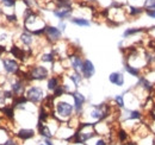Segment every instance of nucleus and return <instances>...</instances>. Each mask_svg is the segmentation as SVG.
<instances>
[{
	"label": "nucleus",
	"instance_id": "nucleus-1",
	"mask_svg": "<svg viewBox=\"0 0 155 145\" xmlns=\"http://www.w3.org/2000/svg\"><path fill=\"white\" fill-rule=\"evenodd\" d=\"M74 105L71 104L67 100H62L60 99L58 101L55 102V107H54V112H53V117H55L60 123L63 121H68L72 117H74Z\"/></svg>",
	"mask_w": 155,
	"mask_h": 145
},
{
	"label": "nucleus",
	"instance_id": "nucleus-2",
	"mask_svg": "<svg viewBox=\"0 0 155 145\" xmlns=\"http://www.w3.org/2000/svg\"><path fill=\"white\" fill-rule=\"evenodd\" d=\"M26 99L29 100V102L34 104V105H38V104H42L43 100L45 99V93H44V89L39 86H30L26 88L25 91V94Z\"/></svg>",
	"mask_w": 155,
	"mask_h": 145
},
{
	"label": "nucleus",
	"instance_id": "nucleus-3",
	"mask_svg": "<svg viewBox=\"0 0 155 145\" xmlns=\"http://www.w3.org/2000/svg\"><path fill=\"white\" fill-rule=\"evenodd\" d=\"M28 76L29 81H44L49 76V69L42 64H36L29 69Z\"/></svg>",
	"mask_w": 155,
	"mask_h": 145
},
{
	"label": "nucleus",
	"instance_id": "nucleus-4",
	"mask_svg": "<svg viewBox=\"0 0 155 145\" xmlns=\"http://www.w3.org/2000/svg\"><path fill=\"white\" fill-rule=\"evenodd\" d=\"M73 99V105H74V113L78 117H82L84 111H85V104H86V96L75 89L69 94Z\"/></svg>",
	"mask_w": 155,
	"mask_h": 145
},
{
	"label": "nucleus",
	"instance_id": "nucleus-5",
	"mask_svg": "<svg viewBox=\"0 0 155 145\" xmlns=\"http://www.w3.org/2000/svg\"><path fill=\"white\" fill-rule=\"evenodd\" d=\"M44 37H45V40L48 43H51V44H56L58 42H61L62 39V32L60 31L58 26H54V25H45V32H44Z\"/></svg>",
	"mask_w": 155,
	"mask_h": 145
},
{
	"label": "nucleus",
	"instance_id": "nucleus-6",
	"mask_svg": "<svg viewBox=\"0 0 155 145\" xmlns=\"http://www.w3.org/2000/svg\"><path fill=\"white\" fill-rule=\"evenodd\" d=\"M1 63H2V68H4V70L7 72V74L17 75V74L19 72L20 66L16 60H13V58H2Z\"/></svg>",
	"mask_w": 155,
	"mask_h": 145
},
{
	"label": "nucleus",
	"instance_id": "nucleus-7",
	"mask_svg": "<svg viewBox=\"0 0 155 145\" xmlns=\"http://www.w3.org/2000/svg\"><path fill=\"white\" fill-rule=\"evenodd\" d=\"M51 13L58 20H69L73 17L74 8L73 7H55Z\"/></svg>",
	"mask_w": 155,
	"mask_h": 145
},
{
	"label": "nucleus",
	"instance_id": "nucleus-8",
	"mask_svg": "<svg viewBox=\"0 0 155 145\" xmlns=\"http://www.w3.org/2000/svg\"><path fill=\"white\" fill-rule=\"evenodd\" d=\"M31 51H32L31 49L25 50V49L20 48V47H18V45H15V44L10 48V54L12 55L13 57H16L18 61H21V62L26 61V58H28V57H30Z\"/></svg>",
	"mask_w": 155,
	"mask_h": 145
},
{
	"label": "nucleus",
	"instance_id": "nucleus-9",
	"mask_svg": "<svg viewBox=\"0 0 155 145\" xmlns=\"http://www.w3.org/2000/svg\"><path fill=\"white\" fill-rule=\"evenodd\" d=\"M81 74L84 76L85 80H90L96 74V67L93 64V62L91 60H84V64H82V68H81Z\"/></svg>",
	"mask_w": 155,
	"mask_h": 145
},
{
	"label": "nucleus",
	"instance_id": "nucleus-10",
	"mask_svg": "<svg viewBox=\"0 0 155 145\" xmlns=\"http://www.w3.org/2000/svg\"><path fill=\"white\" fill-rule=\"evenodd\" d=\"M35 35L29 31V30H23L19 35V42L24 45V47H28L29 49H32L31 47L34 45V43L36 42V38H35Z\"/></svg>",
	"mask_w": 155,
	"mask_h": 145
},
{
	"label": "nucleus",
	"instance_id": "nucleus-11",
	"mask_svg": "<svg viewBox=\"0 0 155 145\" xmlns=\"http://www.w3.org/2000/svg\"><path fill=\"white\" fill-rule=\"evenodd\" d=\"M68 62H69V67L74 72H81L82 64H84V58L81 57V55L74 53L68 56Z\"/></svg>",
	"mask_w": 155,
	"mask_h": 145
},
{
	"label": "nucleus",
	"instance_id": "nucleus-12",
	"mask_svg": "<svg viewBox=\"0 0 155 145\" xmlns=\"http://www.w3.org/2000/svg\"><path fill=\"white\" fill-rule=\"evenodd\" d=\"M11 91L15 94V96L24 95L25 91H26V82H25V80H23L20 77H17V80L11 83Z\"/></svg>",
	"mask_w": 155,
	"mask_h": 145
},
{
	"label": "nucleus",
	"instance_id": "nucleus-13",
	"mask_svg": "<svg viewBox=\"0 0 155 145\" xmlns=\"http://www.w3.org/2000/svg\"><path fill=\"white\" fill-rule=\"evenodd\" d=\"M125 11H127L128 17L130 18H137V17H141L143 13H146V10L143 8V6L129 5V4L125 5Z\"/></svg>",
	"mask_w": 155,
	"mask_h": 145
},
{
	"label": "nucleus",
	"instance_id": "nucleus-14",
	"mask_svg": "<svg viewBox=\"0 0 155 145\" xmlns=\"http://www.w3.org/2000/svg\"><path fill=\"white\" fill-rule=\"evenodd\" d=\"M109 81L117 87H124L125 85V76L122 72H114L109 75Z\"/></svg>",
	"mask_w": 155,
	"mask_h": 145
},
{
	"label": "nucleus",
	"instance_id": "nucleus-15",
	"mask_svg": "<svg viewBox=\"0 0 155 145\" xmlns=\"http://www.w3.org/2000/svg\"><path fill=\"white\" fill-rule=\"evenodd\" d=\"M37 131H38L39 136L42 138H49L51 139L54 137V132L51 131V128L47 125V123H42V121H37Z\"/></svg>",
	"mask_w": 155,
	"mask_h": 145
},
{
	"label": "nucleus",
	"instance_id": "nucleus-16",
	"mask_svg": "<svg viewBox=\"0 0 155 145\" xmlns=\"http://www.w3.org/2000/svg\"><path fill=\"white\" fill-rule=\"evenodd\" d=\"M144 32H148V27H129L123 31L122 36H123V39H128L130 37L137 36V35H141Z\"/></svg>",
	"mask_w": 155,
	"mask_h": 145
},
{
	"label": "nucleus",
	"instance_id": "nucleus-17",
	"mask_svg": "<svg viewBox=\"0 0 155 145\" xmlns=\"http://www.w3.org/2000/svg\"><path fill=\"white\" fill-rule=\"evenodd\" d=\"M16 136L20 140H29V139H31L36 136V132L32 128H20L19 131L16 133Z\"/></svg>",
	"mask_w": 155,
	"mask_h": 145
},
{
	"label": "nucleus",
	"instance_id": "nucleus-18",
	"mask_svg": "<svg viewBox=\"0 0 155 145\" xmlns=\"http://www.w3.org/2000/svg\"><path fill=\"white\" fill-rule=\"evenodd\" d=\"M68 80L74 85V88L78 89V88L80 87V85L84 82L85 79H84L82 74H81L80 72H74V70H73L72 72L68 74Z\"/></svg>",
	"mask_w": 155,
	"mask_h": 145
},
{
	"label": "nucleus",
	"instance_id": "nucleus-19",
	"mask_svg": "<svg viewBox=\"0 0 155 145\" xmlns=\"http://www.w3.org/2000/svg\"><path fill=\"white\" fill-rule=\"evenodd\" d=\"M69 21L79 27H90L91 26V20L86 17H72Z\"/></svg>",
	"mask_w": 155,
	"mask_h": 145
},
{
	"label": "nucleus",
	"instance_id": "nucleus-20",
	"mask_svg": "<svg viewBox=\"0 0 155 145\" xmlns=\"http://www.w3.org/2000/svg\"><path fill=\"white\" fill-rule=\"evenodd\" d=\"M60 82H61V77L58 75H54V76L49 77L48 82H47V89L49 92H54L61 85Z\"/></svg>",
	"mask_w": 155,
	"mask_h": 145
},
{
	"label": "nucleus",
	"instance_id": "nucleus-21",
	"mask_svg": "<svg viewBox=\"0 0 155 145\" xmlns=\"http://www.w3.org/2000/svg\"><path fill=\"white\" fill-rule=\"evenodd\" d=\"M56 57H58V55L55 53V50L51 49L49 53H44V54L41 55L39 61L43 62V63H51V64H53V63L56 61Z\"/></svg>",
	"mask_w": 155,
	"mask_h": 145
},
{
	"label": "nucleus",
	"instance_id": "nucleus-22",
	"mask_svg": "<svg viewBox=\"0 0 155 145\" xmlns=\"http://www.w3.org/2000/svg\"><path fill=\"white\" fill-rule=\"evenodd\" d=\"M124 70L128 72L130 76H133V77H140L141 75H142V69H140V68H136L134 66H131L130 63H128V62H124Z\"/></svg>",
	"mask_w": 155,
	"mask_h": 145
},
{
	"label": "nucleus",
	"instance_id": "nucleus-23",
	"mask_svg": "<svg viewBox=\"0 0 155 145\" xmlns=\"http://www.w3.org/2000/svg\"><path fill=\"white\" fill-rule=\"evenodd\" d=\"M114 101H115V105H116L117 108L123 109L125 108V98H124V92L122 94H117L116 96L114 98Z\"/></svg>",
	"mask_w": 155,
	"mask_h": 145
},
{
	"label": "nucleus",
	"instance_id": "nucleus-24",
	"mask_svg": "<svg viewBox=\"0 0 155 145\" xmlns=\"http://www.w3.org/2000/svg\"><path fill=\"white\" fill-rule=\"evenodd\" d=\"M1 112L7 119H13L15 118V107L12 105H6L1 108Z\"/></svg>",
	"mask_w": 155,
	"mask_h": 145
},
{
	"label": "nucleus",
	"instance_id": "nucleus-25",
	"mask_svg": "<svg viewBox=\"0 0 155 145\" xmlns=\"http://www.w3.org/2000/svg\"><path fill=\"white\" fill-rule=\"evenodd\" d=\"M117 138H118L119 143L123 144V143H125V142L129 139V133H128L124 128H120V130H118V132H117Z\"/></svg>",
	"mask_w": 155,
	"mask_h": 145
},
{
	"label": "nucleus",
	"instance_id": "nucleus-26",
	"mask_svg": "<svg viewBox=\"0 0 155 145\" xmlns=\"http://www.w3.org/2000/svg\"><path fill=\"white\" fill-rule=\"evenodd\" d=\"M142 6H143V8H144L146 11H148V10H154L155 0H143Z\"/></svg>",
	"mask_w": 155,
	"mask_h": 145
},
{
	"label": "nucleus",
	"instance_id": "nucleus-27",
	"mask_svg": "<svg viewBox=\"0 0 155 145\" xmlns=\"http://www.w3.org/2000/svg\"><path fill=\"white\" fill-rule=\"evenodd\" d=\"M6 18V21L10 23V24H17L18 23V17L16 13H11V14H6L5 16Z\"/></svg>",
	"mask_w": 155,
	"mask_h": 145
},
{
	"label": "nucleus",
	"instance_id": "nucleus-28",
	"mask_svg": "<svg viewBox=\"0 0 155 145\" xmlns=\"http://www.w3.org/2000/svg\"><path fill=\"white\" fill-rule=\"evenodd\" d=\"M0 2L4 5V7H15L17 5V0H0Z\"/></svg>",
	"mask_w": 155,
	"mask_h": 145
},
{
	"label": "nucleus",
	"instance_id": "nucleus-29",
	"mask_svg": "<svg viewBox=\"0 0 155 145\" xmlns=\"http://www.w3.org/2000/svg\"><path fill=\"white\" fill-rule=\"evenodd\" d=\"M56 26L60 29V31L63 34V32L66 31V29H67V21H66V20H58V23Z\"/></svg>",
	"mask_w": 155,
	"mask_h": 145
},
{
	"label": "nucleus",
	"instance_id": "nucleus-30",
	"mask_svg": "<svg viewBox=\"0 0 155 145\" xmlns=\"http://www.w3.org/2000/svg\"><path fill=\"white\" fill-rule=\"evenodd\" d=\"M146 14L150 19H155V8L154 10H148V11H146Z\"/></svg>",
	"mask_w": 155,
	"mask_h": 145
},
{
	"label": "nucleus",
	"instance_id": "nucleus-31",
	"mask_svg": "<svg viewBox=\"0 0 155 145\" xmlns=\"http://www.w3.org/2000/svg\"><path fill=\"white\" fill-rule=\"evenodd\" d=\"M96 145H107V142L104 138H99L97 142H96Z\"/></svg>",
	"mask_w": 155,
	"mask_h": 145
},
{
	"label": "nucleus",
	"instance_id": "nucleus-32",
	"mask_svg": "<svg viewBox=\"0 0 155 145\" xmlns=\"http://www.w3.org/2000/svg\"><path fill=\"white\" fill-rule=\"evenodd\" d=\"M2 145H17V143H16V140H13V139H11V138H8L5 143Z\"/></svg>",
	"mask_w": 155,
	"mask_h": 145
},
{
	"label": "nucleus",
	"instance_id": "nucleus-33",
	"mask_svg": "<svg viewBox=\"0 0 155 145\" xmlns=\"http://www.w3.org/2000/svg\"><path fill=\"white\" fill-rule=\"evenodd\" d=\"M43 142H44V144L45 145H54L53 140H51V139H49V138H43Z\"/></svg>",
	"mask_w": 155,
	"mask_h": 145
},
{
	"label": "nucleus",
	"instance_id": "nucleus-34",
	"mask_svg": "<svg viewBox=\"0 0 155 145\" xmlns=\"http://www.w3.org/2000/svg\"><path fill=\"white\" fill-rule=\"evenodd\" d=\"M122 145H138V144H137V142H125V143H123Z\"/></svg>",
	"mask_w": 155,
	"mask_h": 145
},
{
	"label": "nucleus",
	"instance_id": "nucleus-35",
	"mask_svg": "<svg viewBox=\"0 0 155 145\" xmlns=\"http://www.w3.org/2000/svg\"><path fill=\"white\" fill-rule=\"evenodd\" d=\"M130 1H131V2H137V1H140V0H128V2H130Z\"/></svg>",
	"mask_w": 155,
	"mask_h": 145
},
{
	"label": "nucleus",
	"instance_id": "nucleus-36",
	"mask_svg": "<svg viewBox=\"0 0 155 145\" xmlns=\"http://www.w3.org/2000/svg\"><path fill=\"white\" fill-rule=\"evenodd\" d=\"M85 1H87V2H94L96 0H85Z\"/></svg>",
	"mask_w": 155,
	"mask_h": 145
},
{
	"label": "nucleus",
	"instance_id": "nucleus-37",
	"mask_svg": "<svg viewBox=\"0 0 155 145\" xmlns=\"http://www.w3.org/2000/svg\"><path fill=\"white\" fill-rule=\"evenodd\" d=\"M1 13H2V10H1V7H0V14H1Z\"/></svg>",
	"mask_w": 155,
	"mask_h": 145
},
{
	"label": "nucleus",
	"instance_id": "nucleus-38",
	"mask_svg": "<svg viewBox=\"0 0 155 145\" xmlns=\"http://www.w3.org/2000/svg\"><path fill=\"white\" fill-rule=\"evenodd\" d=\"M39 145H45V144H39Z\"/></svg>",
	"mask_w": 155,
	"mask_h": 145
},
{
	"label": "nucleus",
	"instance_id": "nucleus-39",
	"mask_svg": "<svg viewBox=\"0 0 155 145\" xmlns=\"http://www.w3.org/2000/svg\"><path fill=\"white\" fill-rule=\"evenodd\" d=\"M0 45H1V44H0Z\"/></svg>",
	"mask_w": 155,
	"mask_h": 145
},
{
	"label": "nucleus",
	"instance_id": "nucleus-40",
	"mask_svg": "<svg viewBox=\"0 0 155 145\" xmlns=\"http://www.w3.org/2000/svg\"><path fill=\"white\" fill-rule=\"evenodd\" d=\"M118 1H119V0H118Z\"/></svg>",
	"mask_w": 155,
	"mask_h": 145
}]
</instances>
